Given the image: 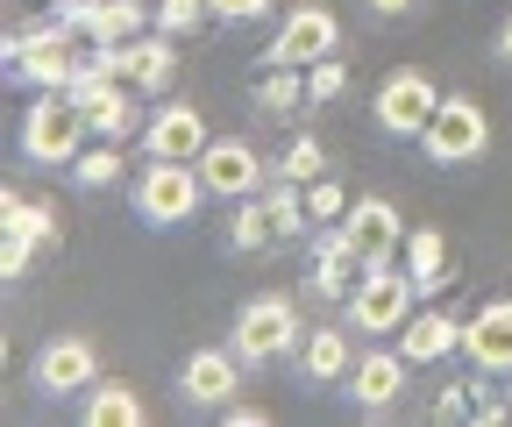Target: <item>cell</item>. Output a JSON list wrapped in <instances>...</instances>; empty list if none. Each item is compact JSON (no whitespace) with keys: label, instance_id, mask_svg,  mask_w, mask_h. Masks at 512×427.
Masks as SVG:
<instances>
[{"label":"cell","instance_id":"obj_1","mask_svg":"<svg viewBox=\"0 0 512 427\" xmlns=\"http://www.w3.org/2000/svg\"><path fill=\"white\" fill-rule=\"evenodd\" d=\"M228 342H235L242 363H256V371H264V363H278V356H292V349L306 342V307H299V292H256V299H242Z\"/></svg>","mask_w":512,"mask_h":427},{"label":"cell","instance_id":"obj_2","mask_svg":"<svg viewBox=\"0 0 512 427\" xmlns=\"http://www.w3.org/2000/svg\"><path fill=\"white\" fill-rule=\"evenodd\" d=\"M200 200H207L200 164H178V157H150L136 171V186H128V207H136L143 228H178L200 214Z\"/></svg>","mask_w":512,"mask_h":427},{"label":"cell","instance_id":"obj_3","mask_svg":"<svg viewBox=\"0 0 512 427\" xmlns=\"http://www.w3.org/2000/svg\"><path fill=\"white\" fill-rule=\"evenodd\" d=\"M86 136L93 129H86V114H79L72 93H29V107H22V157L29 164H64L72 171Z\"/></svg>","mask_w":512,"mask_h":427},{"label":"cell","instance_id":"obj_4","mask_svg":"<svg viewBox=\"0 0 512 427\" xmlns=\"http://www.w3.org/2000/svg\"><path fill=\"white\" fill-rule=\"evenodd\" d=\"M413 307H420V292H413L406 264H370V271L356 278V292L342 299V321H349L356 335H399V328L413 321Z\"/></svg>","mask_w":512,"mask_h":427},{"label":"cell","instance_id":"obj_5","mask_svg":"<svg viewBox=\"0 0 512 427\" xmlns=\"http://www.w3.org/2000/svg\"><path fill=\"white\" fill-rule=\"evenodd\" d=\"M441 107V86L420 72V65H399V72H384L377 93H370V114H377V129L392 136V143H413L427 136V121Z\"/></svg>","mask_w":512,"mask_h":427},{"label":"cell","instance_id":"obj_6","mask_svg":"<svg viewBox=\"0 0 512 427\" xmlns=\"http://www.w3.org/2000/svg\"><path fill=\"white\" fill-rule=\"evenodd\" d=\"M420 150H427V164H477L484 150H491V121H484V107L470 100V93H441V107H434V121H427V136H420Z\"/></svg>","mask_w":512,"mask_h":427},{"label":"cell","instance_id":"obj_7","mask_svg":"<svg viewBox=\"0 0 512 427\" xmlns=\"http://www.w3.org/2000/svg\"><path fill=\"white\" fill-rule=\"evenodd\" d=\"M72 100H79V114H86V129H93V136H114V143H121V136H143V121H150V114H143L150 93H143L136 79L79 72V79H72Z\"/></svg>","mask_w":512,"mask_h":427},{"label":"cell","instance_id":"obj_8","mask_svg":"<svg viewBox=\"0 0 512 427\" xmlns=\"http://www.w3.org/2000/svg\"><path fill=\"white\" fill-rule=\"evenodd\" d=\"M29 385L43 399H86L100 385V349L86 335H50L36 349V363H29Z\"/></svg>","mask_w":512,"mask_h":427},{"label":"cell","instance_id":"obj_9","mask_svg":"<svg viewBox=\"0 0 512 427\" xmlns=\"http://www.w3.org/2000/svg\"><path fill=\"white\" fill-rule=\"evenodd\" d=\"M200 178H207V200H249V193H264L278 178V164L256 157L249 136H214L200 150Z\"/></svg>","mask_w":512,"mask_h":427},{"label":"cell","instance_id":"obj_10","mask_svg":"<svg viewBox=\"0 0 512 427\" xmlns=\"http://www.w3.org/2000/svg\"><path fill=\"white\" fill-rule=\"evenodd\" d=\"M342 50V22H335V8H320V0H299V8L278 22V36H271V50H264V65H320V57H335Z\"/></svg>","mask_w":512,"mask_h":427},{"label":"cell","instance_id":"obj_11","mask_svg":"<svg viewBox=\"0 0 512 427\" xmlns=\"http://www.w3.org/2000/svg\"><path fill=\"white\" fill-rule=\"evenodd\" d=\"M363 278V250H356V235L342 221H320L313 228V264H306V292L320 299V307H342V299L356 292Z\"/></svg>","mask_w":512,"mask_h":427},{"label":"cell","instance_id":"obj_12","mask_svg":"<svg viewBox=\"0 0 512 427\" xmlns=\"http://www.w3.org/2000/svg\"><path fill=\"white\" fill-rule=\"evenodd\" d=\"M242 371H249V363L235 356V342H221V349H192V356L178 363V392H185L192 413H221V406H235Z\"/></svg>","mask_w":512,"mask_h":427},{"label":"cell","instance_id":"obj_13","mask_svg":"<svg viewBox=\"0 0 512 427\" xmlns=\"http://www.w3.org/2000/svg\"><path fill=\"white\" fill-rule=\"evenodd\" d=\"M406 371H413V356H406L399 342H370V349L356 356V371L342 378V392H349L356 413H392L399 392H406Z\"/></svg>","mask_w":512,"mask_h":427},{"label":"cell","instance_id":"obj_14","mask_svg":"<svg viewBox=\"0 0 512 427\" xmlns=\"http://www.w3.org/2000/svg\"><path fill=\"white\" fill-rule=\"evenodd\" d=\"M207 143H214V136H207L200 100H157V107H150V121H143V157L200 164V150H207Z\"/></svg>","mask_w":512,"mask_h":427},{"label":"cell","instance_id":"obj_15","mask_svg":"<svg viewBox=\"0 0 512 427\" xmlns=\"http://www.w3.org/2000/svg\"><path fill=\"white\" fill-rule=\"evenodd\" d=\"M342 228L356 235V250H363V271H370V264H399V250H406V221H399V207H392V200H377V193L349 200Z\"/></svg>","mask_w":512,"mask_h":427},{"label":"cell","instance_id":"obj_16","mask_svg":"<svg viewBox=\"0 0 512 427\" xmlns=\"http://www.w3.org/2000/svg\"><path fill=\"white\" fill-rule=\"evenodd\" d=\"M356 328L349 321H328V328H306V342L292 349V363H299V378L306 385H342L349 371H356Z\"/></svg>","mask_w":512,"mask_h":427},{"label":"cell","instance_id":"obj_17","mask_svg":"<svg viewBox=\"0 0 512 427\" xmlns=\"http://www.w3.org/2000/svg\"><path fill=\"white\" fill-rule=\"evenodd\" d=\"M463 356L491 378H512V299H484L463 321Z\"/></svg>","mask_w":512,"mask_h":427},{"label":"cell","instance_id":"obj_18","mask_svg":"<svg viewBox=\"0 0 512 427\" xmlns=\"http://www.w3.org/2000/svg\"><path fill=\"white\" fill-rule=\"evenodd\" d=\"M399 264H406L413 292H420V299H434V292H448V285H456V242H448L441 228H406V250H399Z\"/></svg>","mask_w":512,"mask_h":427},{"label":"cell","instance_id":"obj_19","mask_svg":"<svg viewBox=\"0 0 512 427\" xmlns=\"http://www.w3.org/2000/svg\"><path fill=\"white\" fill-rule=\"evenodd\" d=\"M399 349L413 356V371H420V363L463 356V314H448V307H413V321L399 328Z\"/></svg>","mask_w":512,"mask_h":427},{"label":"cell","instance_id":"obj_20","mask_svg":"<svg viewBox=\"0 0 512 427\" xmlns=\"http://www.w3.org/2000/svg\"><path fill=\"white\" fill-rule=\"evenodd\" d=\"M221 242H228V257H264V250H271L278 228H271V214H264V193L228 200V228H221Z\"/></svg>","mask_w":512,"mask_h":427},{"label":"cell","instance_id":"obj_21","mask_svg":"<svg viewBox=\"0 0 512 427\" xmlns=\"http://www.w3.org/2000/svg\"><path fill=\"white\" fill-rule=\"evenodd\" d=\"M79 406H86V427H143V420H150L143 392H136V385H121V378H100Z\"/></svg>","mask_w":512,"mask_h":427},{"label":"cell","instance_id":"obj_22","mask_svg":"<svg viewBox=\"0 0 512 427\" xmlns=\"http://www.w3.org/2000/svg\"><path fill=\"white\" fill-rule=\"evenodd\" d=\"M128 79H136L150 100H164V93H171V79H178V36L143 29V36H136V72H128Z\"/></svg>","mask_w":512,"mask_h":427},{"label":"cell","instance_id":"obj_23","mask_svg":"<svg viewBox=\"0 0 512 427\" xmlns=\"http://www.w3.org/2000/svg\"><path fill=\"white\" fill-rule=\"evenodd\" d=\"M143 29H157L150 0H100L93 22H86V43H136Z\"/></svg>","mask_w":512,"mask_h":427},{"label":"cell","instance_id":"obj_24","mask_svg":"<svg viewBox=\"0 0 512 427\" xmlns=\"http://www.w3.org/2000/svg\"><path fill=\"white\" fill-rule=\"evenodd\" d=\"M121 178H128V157H121L114 136H93V143L79 150V164H72V186H79V193H114Z\"/></svg>","mask_w":512,"mask_h":427},{"label":"cell","instance_id":"obj_25","mask_svg":"<svg viewBox=\"0 0 512 427\" xmlns=\"http://www.w3.org/2000/svg\"><path fill=\"white\" fill-rule=\"evenodd\" d=\"M0 228H8V235H29L36 250H57V214H50L43 200H22V186L0 193Z\"/></svg>","mask_w":512,"mask_h":427},{"label":"cell","instance_id":"obj_26","mask_svg":"<svg viewBox=\"0 0 512 427\" xmlns=\"http://www.w3.org/2000/svg\"><path fill=\"white\" fill-rule=\"evenodd\" d=\"M264 214H271L278 242H285V235H313V207H306V186H292V178H271V186H264Z\"/></svg>","mask_w":512,"mask_h":427},{"label":"cell","instance_id":"obj_27","mask_svg":"<svg viewBox=\"0 0 512 427\" xmlns=\"http://www.w3.org/2000/svg\"><path fill=\"white\" fill-rule=\"evenodd\" d=\"M256 107H264V114H299L306 107V72L299 65H264V79H256Z\"/></svg>","mask_w":512,"mask_h":427},{"label":"cell","instance_id":"obj_28","mask_svg":"<svg viewBox=\"0 0 512 427\" xmlns=\"http://www.w3.org/2000/svg\"><path fill=\"white\" fill-rule=\"evenodd\" d=\"M278 178H292V186H313V178H328V150H320L313 136H292L285 157H278Z\"/></svg>","mask_w":512,"mask_h":427},{"label":"cell","instance_id":"obj_29","mask_svg":"<svg viewBox=\"0 0 512 427\" xmlns=\"http://www.w3.org/2000/svg\"><path fill=\"white\" fill-rule=\"evenodd\" d=\"M349 93V65H342V50L335 57H320V65H306V107H328Z\"/></svg>","mask_w":512,"mask_h":427},{"label":"cell","instance_id":"obj_30","mask_svg":"<svg viewBox=\"0 0 512 427\" xmlns=\"http://www.w3.org/2000/svg\"><path fill=\"white\" fill-rule=\"evenodd\" d=\"M150 15H157V29H164V36H192L200 22H214L207 0H150Z\"/></svg>","mask_w":512,"mask_h":427},{"label":"cell","instance_id":"obj_31","mask_svg":"<svg viewBox=\"0 0 512 427\" xmlns=\"http://www.w3.org/2000/svg\"><path fill=\"white\" fill-rule=\"evenodd\" d=\"M470 420H477V427H498V420H512V399L491 385V371H477V378H470Z\"/></svg>","mask_w":512,"mask_h":427},{"label":"cell","instance_id":"obj_32","mask_svg":"<svg viewBox=\"0 0 512 427\" xmlns=\"http://www.w3.org/2000/svg\"><path fill=\"white\" fill-rule=\"evenodd\" d=\"M306 207H313V228H320V221H342V214H349V193L335 186V178H313V186H306Z\"/></svg>","mask_w":512,"mask_h":427},{"label":"cell","instance_id":"obj_33","mask_svg":"<svg viewBox=\"0 0 512 427\" xmlns=\"http://www.w3.org/2000/svg\"><path fill=\"white\" fill-rule=\"evenodd\" d=\"M207 8H214V22H221V29H242V22H264L278 0H207Z\"/></svg>","mask_w":512,"mask_h":427},{"label":"cell","instance_id":"obj_34","mask_svg":"<svg viewBox=\"0 0 512 427\" xmlns=\"http://www.w3.org/2000/svg\"><path fill=\"white\" fill-rule=\"evenodd\" d=\"M29 257H36V242H29V235H0V278H8V285L29 278Z\"/></svg>","mask_w":512,"mask_h":427},{"label":"cell","instance_id":"obj_35","mask_svg":"<svg viewBox=\"0 0 512 427\" xmlns=\"http://www.w3.org/2000/svg\"><path fill=\"white\" fill-rule=\"evenodd\" d=\"M427 413H434L441 427H456V420H470V378H463V385H441Z\"/></svg>","mask_w":512,"mask_h":427},{"label":"cell","instance_id":"obj_36","mask_svg":"<svg viewBox=\"0 0 512 427\" xmlns=\"http://www.w3.org/2000/svg\"><path fill=\"white\" fill-rule=\"evenodd\" d=\"M93 8H100V0H50V15H57V22H72L79 36H86V22H93Z\"/></svg>","mask_w":512,"mask_h":427},{"label":"cell","instance_id":"obj_37","mask_svg":"<svg viewBox=\"0 0 512 427\" xmlns=\"http://www.w3.org/2000/svg\"><path fill=\"white\" fill-rule=\"evenodd\" d=\"M363 8H370L377 22H406V15L420 8V0H363Z\"/></svg>","mask_w":512,"mask_h":427},{"label":"cell","instance_id":"obj_38","mask_svg":"<svg viewBox=\"0 0 512 427\" xmlns=\"http://www.w3.org/2000/svg\"><path fill=\"white\" fill-rule=\"evenodd\" d=\"M221 420H228V427H264L271 413H264V406H242V399H235V406H221Z\"/></svg>","mask_w":512,"mask_h":427},{"label":"cell","instance_id":"obj_39","mask_svg":"<svg viewBox=\"0 0 512 427\" xmlns=\"http://www.w3.org/2000/svg\"><path fill=\"white\" fill-rule=\"evenodd\" d=\"M491 57H498V65H512V15H505L498 36H491Z\"/></svg>","mask_w":512,"mask_h":427}]
</instances>
